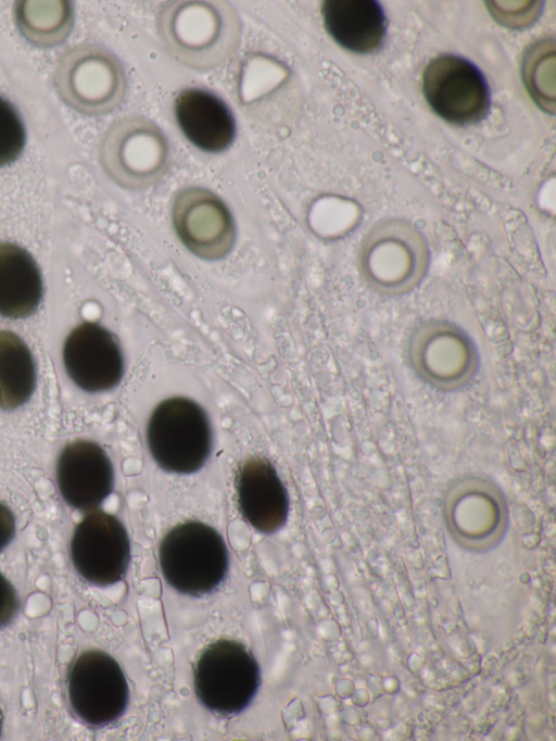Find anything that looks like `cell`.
<instances>
[{
  "label": "cell",
  "instance_id": "cell-22",
  "mask_svg": "<svg viewBox=\"0 0 556 741\" xmlns=\"http://www.w3.org/2000/svg\"><path fill=\"white\" fill-rule=\"evenodd\" d=\"M26 129L16 108L0 96V167L15 162L24 151Z\"/></svg>",
  "mask_w": 556,
  "mask_h": 741
},
{
  "label": "cell",
  "instance_id": "cell-3",
  "mask_svg": "<svg viewBox=\"0 0 556 741\" xmlns=\"http://www.w3.org/2000/svg\"><path fill=\"white\" fill-rule=\"evenodd\" d=\"M406 359L414 375L440 392L468 387L480 368L476 341L460 325L446 318H429L409 334Z\"/></svg>",
  "mask_w": 556,
  "mask_h": 741
},
{
  "label": "cell",
  "instance_id": "cell-9",
  "mask_svg": "<svg viewBox=\"0 0 556 741\" xmlns=\"http://www.w3.org/2000/svg\"><path fill=\"white\" fill-rule=\"evenodd\" d=\"M444 511L453 538L475 551L496 544L507 523L501 488L480 474H466L451 481L445 491Z\"/></svg>",
  "mask_w": 556,
  "mask_h": 741
},
{
  "label": "cell",
  "instance_id": "cell-5",
  "mask_svg": "<svg viewBox=\"0 0 556 741\" xmlns=\"http://www.w3.org/2000/svg\"><path fill=\"white\" fill-rule=\"evenodd\" d=\"M54 86L61 100L78 113L100 116L125 100L127 76L122 62L97 43H79L58 60Z\"/></svg>",
  "mask_w": 556,
  "mask_h": 741
},
{
  "label": "cell",
  "instance_id": "cell-2",
  "mask_svg": "<svg viewBox=\"0 0 556 741\" xmlns=\"http://www.w3.org/2000/svg\"><path fill=\"white\" fill-rule=\"evenodd\" d=\"M430 251L414 227L401 221L378 225L359 247L356 271L371 292L401 298L415 291L430 269Z\"/></svg>",
  "mask_w": 556,
  "mask_h": 741
},
{
  "label": "cell",
  "instance_id": "cell-18",
  "mask_svg": "<svg viewBox=\"0 0 556 741\" xmlns=\"http://www.w3.org/2000/svg\"><path fill=\"white\" fill-rule=\"evenodd\" d=\"M321 16L327 33L346 50L372 53L383 45L387 18L378 1L327 0Z\"/></svg>",
  "mask_w": 556,
  "mask_h": 741
},
{
  "label": "cell",
  "instance_id": "cell-16",
  "mask_svg": "<svg viewBox=\"0 0 556 741\" xmlns=\"http://www.w3.org/2000/svg\"><path fill=\"white\" fill-rule=\"evenodd\" d=\"M237 503L242 517L257 531L279 530L289 514V494L275 466L264 456H250L235 479Z\"/></svg>",
  "mask_w": 556,
  "mask_h": 741
},
{
  "label": "cell",
  "instance_id": "cell-25",
  "mask_svg": "<svg viewBox=\"0 0 556 741\" xmlns=\"http://www.w3.org/2000/svg\"><path fill=\"white\" fill-rule=\"evenodd\" d=\"M2 718H3V716H2L1 708H0V733H1V727H2Z\"/></svg>",
  "mask_w": 556,
  "mask_h": 741
},
{
  "label": "cell",
  "instance_id": "cell-13",
  "mask_svg": "<svg viewBox=\"0 0 556 741\" xmlns=\"http://www.w3.org/2000/svg\"><path fill=\"white\" fill-rule=\"evenodd\" d=\"M172 219L181 243L201 259H223L235 244L237 231L232 214L208 189L180 190L173 203Z\"/></svg>",
  "mask_w": 556,
  "mask_h": 741
},
{
  "label": "cell",
  "instance_id": "cell-7",
  "mask_svg": "<svg viewBox=\"0 0 556 741\" xmlns=\"http://www.w3.org/2000/svg\"><path fill=\"white\" fill-rule=\"evenodd\" d=\"M147 443L165 472L192 474L207 461L213 436L204 409L186 397H172L156 405L147 426Z\"/></svg>",
  "mask_w": 556,
  "mask_h": 741
},
{
  "label": "cell",
  "instance_id": "cell-8",
  "mask_svg": "<svg viewBox=\"0 0 556 741\" xmlns=\"http://www.w3.org/2000/svg\"><path fill=\"white\" fill-rule=\"evenodd\" d=\"M261 670L254 655L236 640L218 639L200 653L193 668L197 699L208 711L235 716L254 699Z\"/></svg>",
  "mask_w": 556,
  "mask_h": 741
},
{
  "label": "cell",
  "instance_id": "cell-1",
  "mask_svg": "<svg viewBox=\"0 0 556 741\" xmlns=\"http://www.w3.org/2000/svg\"><path fill=\"white\" fill-rule=\"evenodd\" d=\"M159 37L180 64L210 71L227 62L238 50L242 24L225 1L175 0L160 9Z\"/></svg>",
  "mask_w": 556,
  "mask_h": 741
},
{
  "label": "cell",
  "instance_id": "cell-11",
  "mask_svg": "<svg viewBox=\"0 0 556 741\" xmlns=\"http://www.w3.org/2000/svg\"><path fill=\"white\" fill-rule=\"evenodd\" d=\"M428 104L443 120L464 126L483 120L490 109V90L481 71L454 54L432 59L422 74Z\"/></svg>",
  "mask_w": 556,
  "mask_h": 741
},
{
  "label": "cell",
  "instance_id": "cell-15",
  "mask_svg": "<svg viewBox=\"0 0 556 741\" xmlns=\"http://www.w3.org/2000/svg\"><path fill=\"white\" fill-rule=\"evenodd\" d=\"M55 475L61 497L79 511L98 507L114 487V469L108 453L87 439H76L63 448Z\"/></svg>",
  "mask_w": 556,
  "mask_h": 741
},
{
  "label": "cell",
  "instance_id": "cell-17",
  "mask_svg": "<svg viewBox=\"0 0 556 741\" xmlns=\"http://www.w3.org/2000/svg\"><path fill=\"white\" fill-rule=\"evenodd\" d=\"M179 129L190 143L207 153L226 151L235 141L237 123L228 104L198 87L181 90L174 101Z\"/></svg>",
  "mask_w": 556,
  "mask_h": 741
},
{
  "label": "cell",
  "instance_id": "cell-20",
  "mask_svg": "<svg viewBox=\"0 0 556 741\" xmlns=\"http://www.w3.org/2000/svg\"><path fill=\"white\" fill-rule=\"evenodd\" d=\"M13 18L21 35L31 45L52 48L63 43L70 36L74 22L71 1H17Z\"/></svg>",
  "mask_w": 556,
  "mask_h": 741
},
{
  "label": "cell",
  "instance_id": "cell-10",
  "mask_svg": "<svg viewBox=\"0 0 556 741\" xmlns=\"http://www.w3.org/2000/svg\"><path fill=\"white\" fill-rule=\"evenodd\" d=\"M67 694L75 715L85 724L104 727L125 713L129 689L117 661L101 650L80 653L67 676Z\"/></svg>",
  "mask_w": 556,
  "mask_h": 741
},
{
  "label": "cell",
  "instance_id": "cell-12",
  "mask_svg": "<svg viewBox=\"0 0 556 741\" xmlns=\"http://www.w3.org/2000/svg\"><path fill=\"white\" fill-rule=\"evenodd\" d=\"M71 560L83 579L97 587L124 578L130 561V542L123 523L112 514L93 511L75 527Z\"/></svg>",
  "mask_w": 556,
  "mask_h": 741
},
{
  "label": "cell",
  "instance_id": "cell-21",
  "mask_svg": "<svg viewBox=\"0 0 556 741\" xmlns=\"http://www.w3.org/2000/svg\"><path fill=\"white\" fill-rule=\"evenodd\" d=\"M36 381V364L26 342L13 331L0 330V410L25 404Z\"/></svg>",
  "mask_w": 556,
  "mask_h": 741
},
{
  "label": "cell",
  "instance_id": "cell-23",
  "mask_svg": "<svg viewBox=\"0 0 556 741\" xmlns=\"http://www.w3.org/2000/svg\"><path fill=\"white\" fill-rule=\"evenodd\" d=\"M20 607L17 592L11 582L0 573V628L10 624Z\"/></svg>",
  "mask_w": 556,
  "mask_h": 741
},
{
  "label": "cell",
  "instance_id": "cell-4",
  "mask_svg": "<svg viewBox=\"0 0 556 741\" xmlns=\"http://www.w3.org/2000/svg\"><path fill=\"white\" fill-rule=\"evenodd\" d=\"M159 562L165 581L191 596L214 592L229 568L224 538L199 520L180 523L165 533L159 547Z\"/></svg>",
  "mask_w": 556,
  "mask_h": 741
},
{
  "label": "cell",
  "instance_id": "cell-24",
  "mask_svg": "<svg viewBox=\"0 0 556 741\" xmlns=\"http://www.w3.org/2000/svg\"><path fill=\"white\" fill-rule=\"evenodd\" d=\"M14 535V514L8 505L0 502V552L12 541Z\"/></svg>",
  "mask_w": 556,
  "mask_h": 741
},
{
  "label": "cell",
  "instance_id": "cell-19",
  "mask_svg": "<svg viewBox=\"0 0 556 741\" xmlns=\"http://www.w3.org/2000/svg\"><path fill=\"white\" fill-rule=\"evenodd\" d=\"M42 293V275L34 256L14 242H0V315L11 319L33 315Z\"/></svg>",
  "mask_w": 556,
  "mask_h": 741
},
{
  "label": "cell",
  "instance_id": "cell-6",
  "mask_svg": "<svg viewBox=\"0 0 556 741\" xmlns=\"http://www.w3.org/2000/svg\"><path fill=\"white\" fill-rule=\"evenodd\" d=\"M170 147L151 120L130 115L115 121L104 133L99 160L104 172L127 189H144L157 183L170 164Z\"/></svg>",
  "mask_w": 556,
  "mask_h": 741
},
{
  "label": "cell",
  "instance_id": "cell-14",
  "mask_svg": "<svg viewBox=\"0 0 556 741\" xmlns=\"http://www.w3.org/2000/svg\"><path fill=\"white\" fill-rule=\"evenodd\" d=\"M63 363L72 381L90 393L115 388L125 370L117 338L94 322L76 326L63 346Z\"/></svg>",
  "mask_w": 556,
  "mask_h": 741
}]
</instances>
